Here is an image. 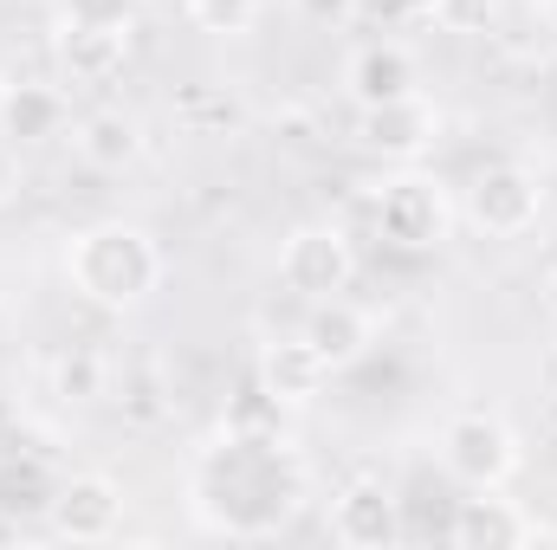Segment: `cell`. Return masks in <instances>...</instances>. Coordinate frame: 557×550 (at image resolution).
<instances>
[{
    "label": "cell",
    "instance_id": "1",
    "mask_svg": "<svg viewBox=\"0 0 557 550\" xmlns=\"http://www.w3.org/2000/svg\"><path fill=\"white\" fill-rule=\"evenodd\" d=\"M305 492H311V473L278 427L273 434L221 427V440L201 447V460L188 473V505L221 538H273L292 525Z\"/></svg>",
    "mask_w": 557,
    "mask_h": 550
},
{
    "label": "cell",
    "instance_id": "2",
    "mask_svg": "<svg viewBox=\"0 0 557 550\" xmlns=\"http://www.w3.org/2000/svg\"><path fill=\"white\" fill-rule=\"evenodd\" d=\"M65 278L98 311H137L162 285V247L131 221H91L65 247Z\"/></svg>",
    "mask_w": 557,
    "mask_h": 550
},
{
    "label": "cell",
    "instance_id": "3",
    "mask_svg": "<svg viewBox=\"0 0 557 550\" xmlns=\"http://www.w3.org/2000/svg\"><path fill=\"white\" fill-rule=\"evenodd\" d=\"M370 221H376L383 247H396V253H434V247L447 240V227H454V208H447V188H441L434 175L403 168L396 182L376 188Z\"/></svg>",
    "mask_w": 557,
    "mask_h": 550
},
{
    "label": "cell",
    "instance_id": "4",
    "mask_svg": "<svg viewBox=\"0 0 557 550\" xmlns=\"http://www.w3.org/2000/svg\"><path fill=\"white\" fill-rule=\"evenodd\" d=\"M350 278H357V247H350L344 227L311 221V227H292V234H285V247H278V285H285L292 298L318 304V298L350 291Z\"/></svg>",
    "mask_w": 557,
    "mask_h": 550
},
{
    "label": "cell",
    "instance_id": "5",
    "mask_svg": "<svg viewBox=\"0 0 557 550\" xmlns=\"http://www.w3.org/2000/svg\"><path fill=\"white\" fill-rule=\"evenodd\" d=\"M539 214H545V188L525 162H486L467 182V221L486 240H519L539 227Z\"/></svg>",
    "mask_w": 557,
    "mask_h": 550
},
{
    "label": "cell",
    "instance_id": "6",
    "mask_svg": "<svg viewBox=\"0 0 557 550\" xmlns=\"http://www.w3.org/2000/svg\"><path fill=\"white\" fill-rule=\"evenodd\" d=\"M441 460L460 486H506L519 473V434L486 409L454 414L447 434H441Z\"/></svg>",
    "mask_w": 557,
    "mask_h": 550
},
{
    "label": "cell",
    "instance_id": "7",
    "mask_svg": "<svg viewBox=\"0 0 557 550\" xmlns=\"http://www.w3.org/2000/svg\"><path fill=\"white\" fill-rule=\"evenodd\" d=\"M331 538L344 550H389L409 538V525H403V499L376 479V473H363V479H350L337 499H331Z\"/></svg>",
    "mask_w": 557,
    "mask_h": 550
},
{
    "label": "cell",
    "instance_id": "8",
    "mask_svg": "<svg viewBox=\"0 0 557 550\" xmlns=\"http://www.w3.org/2000/svg\"><path fill=\"white\" fill-rule=\"evenodd\" d=\"M46 525H52L59 538H72V545H104V538H117V525H124V486L104 479V473H72V479L52 492Z\"/></svg>",
    "mask_w": 557,
    "mask_h": 550
},
{
    "label": "cell",
    "instance_id": "9",
    "mask_svg": "<svg viewBox=\"0 0 557 550\" xmlns=\"http://www.w3.org/2000/svg\"><path fill=\"white\" fill-rule=\"evenodd\" d=\"M344 91L357 111H376V104H396V98H416L421 91V65L403 39H370L344 59Z\"/></svg>",
    "mask_w": 557,
    "mask_h": 550
},
{
    "label": "cell",
    "instance_id": "10",
    "mask_svg": "<svg viewBox=\"0 0 557 550\" xmlns=\"http://www.w3.org/2000/svg\"><path fill=\"white\" fill-rule=\"evenodd\" d=\"M434 137H441V111H434L421 91L363 111V124H357V142H363L370 155H389V162H421V155L434 149Z\"/></svg>",
    "mask_w": 557,
    "mask_h": 550
},
{
    "label": "cell",
    "instance_id": "11",
    "mask_svg": "<svg viewBox=\"0 0 557 550\" xmlns=\"http://www.w3.org/2000/svg\"><path fill=\"white\" fill-rule=\"evenodd\" d=\"M447 538L460 550H512V545H532L539 525H532L512 499H499V486H473V499L454 505Z\"/></svg>",
    "mask_w": 557,
    "mask_h": 550
},
{
    "label": "cell",
    "instance_id": "12",
    "mask_svg": "<svg viewBox=\"0 0 557 550\" xmlns=\"http://www.w3.org/2000/svg\"><path fill=\"white\" fill-rule=\"evenodd\" d=\"M253 383L273 396L278 409H311V402L331 389V363H324L305 337H278V343H267V350H260Z\"/></svg>",
    "mask_w": 557,
    "mask_h": 550
},
{
    "label": "cell",
    "instance_id": "13",
    "mask_svg": "<svg viewBox=\"0 0 557 550\" xmlns=\"http://www.w3.org/2000/svg\"><path fill=\"white\" fill-rule=\"evenodd\" d=\"M65 124H72V98H65L59 85H46V78H13V85L0 91V137L13 142V149L65 137Z\"/></svg>",
    "mask_w": 557,
    "mask_h": 550
},
{
    "label": "cell",
    "instance_id": "14",
    "mask_svg": "<svg viewBox=\"0 0 557 550\" xmlns=\"http://www.w3.org/2000/svg\"><path fill=\"white\" fill-rule=\"evenodd\" d=\"M298 337H305V343L331 363V376H337V370H350V363L370 357V343H376V317L337 291V298H318V304H311V317H305Z\"/></svg>",
    "mask_w": 557,
    "mask_h": 550
},
{
    "label": "cell",
    "instance_id": "15",
    "mask_svg": "<svg viewBox=\"0 0 557 550\" xmlns=\"http://www.w3.org/2000/svg\"><path fill=\"white\" fill-rule=\"evenodd\" d=\"M52 52L65 65L72 85H111L131 59V33L124 26H85V20H59L52 33Z\"/></svg>",
    "mask_w": 557,
    "mask_h": 550
},
{
    "label": "cell",
    "instance_id": "16",
    "mask_svg": "<svg viewBox=\"0 0 557 550\" xmlns=\"http://www.w3.org/2000/svg\"><path fill=\"white\" fill-rule=\"evenodd\" d=\"M72 149H78V162L85 168H98V175H124L131 162L143 155V124L131 111H91V117H78V130H72Z\"/></svg>",
    "mask_w": 557,
    "mask_h": 550
},
{
    "label": "cell",
    "instance_id": "17",
    "mask_svg": "<svg viewBox=\"0 0 557 550\" xmlns=\"http://www.w3.org/2000/svg\"><path fill=\"white\" fill-rule=\"evenodd\" d=\"M46 376H52L59 402H98L104 396V357L98 350H59Z\"/></svg>",
    "mask_w": 557,
    "mask_h": 550
},
{
    "label": "cell",
    "instance_id": "18",
    "mask_svg": "<svg viewBox=\"0 0 557 550\" xmlns=\"http://www.w3.org/2000/svg\"><path fill=\"white\" fill-rule=\"evenodd\" d=\"M52 492H59V486H46V473H39L33 460L0 473V512H13V518H20V512H46Z\"/></svg>",
    "mask_w": 557,
    "mask_h": 550
},
{
    "label": "cell",
    "instance_id": "19",
    "mask_svg": "<svg viewBox=\"0 0 557 550\" xmlns=\"http://www.w3.org/2000/svg\"><path fill=\"white\" fill-rule=\"evenodd\" d=\"M188 20H195L201 33H221V39H234V33H253V20H260V0H188Z\"/></svg>",
    "mask_w": 557,
    "mask_h": 550
},
{
    "label": "cell",
    "instance_id": "20",
    "mask_svg": "<svg viewBox=\"0 0 557 550\" xmlns=\"http://www.w3.org/2000/svg\"><path fill=\"white\" fill-rule=\"evenodd\" d=\"M59 20H85V26H124L137 20V0H59Z\"/></svg>",
    "mask_w": 557,
    "mask_h": 550
},
{
    "label": "cell",
    "instance_id": "21",
    "mask_svg": "<svg viewBox=\"0 0 557 550\" xmlns=\"http://www.w3.org/2000/svg\"><path fill=\"white\" fill-rule=\"evenodd\" d=\"M493 13H499V0H434V20L447 33H486Z\"/></svg>",
    "mask_w": 557,
    "mask_h": 550
},
{
    "label": "cell",
    "instance_id": "22",
    "mask_svg": "<svg viewBox=\"0 0 557 550\" xmlns=\"http://www.w3.org/2000/svg\"><path fill=\"white\" fill-rule=\"evenodd\" d=\"M357 7H363V0H298V13H305L311 26H350Z\"/></svg>",
    "mask_w": 557,
    "mask_h": 550
},
{
    "label": "cell",
    "instance_id": "23",
    "mask_svg": "<svg viewBox=\"0 0 557 550\" xmlns=\"http://www.w3.org/2000/svg\"><path fill=\"white\" fill-rule=\"evenodd\" d=\"M20 195V155H13V142L0 137V208Z\"/></svg>",
    "mask_w": 557,
    "mask_h": 550
},
{
    "label": "cell",
    "instance_id": "24",
    "mask_svg": "<svg viewBox=\"0 0 557 550\" xmlns=\"http://www.w3.org/2000/svg\"><path fill=\"white\" fill-rule=\"evenodd\" d=\"M389 13H403V20H434V0H383Z\"/></svg>",
    "mask_w": 557,
    "mask_h": 550
},
{
    "label": "cell",
    "instance_id": "25",
    "mask_svg": "<svg viewBox=\"0 0 557 550\" xmlns=\"http://www.w3.org/2000/svg\"><path fill=\"white\" fill-rule=\"evenodd\" d=\"M545 311L557 317V266H552V278H545Z\"/></svg>",
    "mask_w": 557,
    "mask_h": 550
},
{
    "label": "cell",
    "instance_id": "26",
    "mask_svg": "<svg viewBox=\"0 0 557 550\" xmlns=\"http://www.w3.org/2000/svg\"><path fill=\"white\" fill-rule=\"evenodd\" d=\"M539 13H545V33H557V0H539Z\"/></svg>",
    "mask_w": 557,
    "mask_h": 550
}]
</instances>
